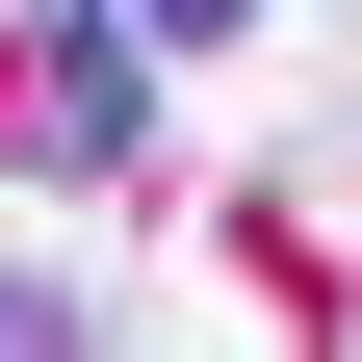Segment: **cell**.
Here are the masks:
<instances>
[{"mask_svg": "<svg viewBox=\"0 0 362 362\" xmlns=\"http://www.w3.org/2000/svg\"><path fill=\"white\" fill-rule=\"evenodd\" d=\"M0 129H26V181H129V129H156V26H26L0 52Z\"/></svg>", "mask_w": 362, "mask_h": 362, "instance_id": "1", "label": "cell"}, {"mask_svg": "<svg viewBox=\"0 0 362 362\" xmlns=\"http://www.w3.org/2000/svg\"><path fill=\"white\" fill-rule=\"evenodd\" d=\"M129 26H156V52H233V26H259V0H129Z\"/></svg>", "mask_w": 362, "mask_h": 362, "instance_id": "2", "label": "cell"}]
</instances>
